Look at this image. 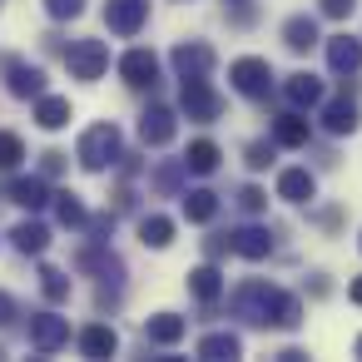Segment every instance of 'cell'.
I'll return each instance as SVG.
<instances>
[{
    "instance_id": "cell-1",
    "label": "cell",
    "mask_w": 362,
    "mask_h": 362,
    "mask_svg": "<svg viewBox=\"0 0 362 362\" xmlns=\"http://www.w3.org/2000/svg\"><path fill=\"white\" fill-rule=\"evenodd\" d=\"M75 159H80L90 174L110 169V164L119 159V129H115V124H90V129L80 134V149H75Z\"/></svg>"
},
{
    "instance_id": "cell-2",
    "label": "cell",
    "mask_w": 362,
    "mask_h": 362,
    "mask_svg": "<svg viewBox=\"0 0 362 362\" xmlns=\"http://www.w3.org/2000/svg\"><path fill=\"white\" fill-rule=\"evenodd\" d=\"M233 308H238V317H248V322H258V327H273L278 288H273V283H263V278H253V283H243V288H238Z\"/></svg>"
},
{
    "instance_id": "cell-3",
    "label": "cell",
    "mask_w": 362,
    "mask_h": 362,
    "mask_svg": "<svg viewBox=\"0 0 362 362\" xmlns=\"http://www.w3.org/2000/svg\"><path fill=\"white\" fill-rule=\"evenodd\" d=\"M228 80H233V90H238V95L263 100V95L273 90V65H268V60H258V55H243V60H233Z\"/></svg>"
},
{
    "instance_id": "cell-4",
    "label": "cell",
    "mask_w": 362,
    "mask_h": 362,
    "mask_svg": "<svg viewBox=\"0 0 362 362\" xmlns=\"http://www.w3.org/2000/svg\"><path fill=\"white\" fill-rule=\"evenodd\" d=\"M65 65H70L75 80H100L110 70V50H105V40H75L65 50Z\"/></svg>"
},
{
    "instance_id": "cell-5",
    "label": "cell",
    "mask_w": 362,
    "mask_h": 362,
    "mask_svg": "<svg viewBox=\"0 0 362 362\" xmlns=\"http://www.w3.org/2000/svg\"><path fill=\"white\" fill-rule=\"evenodd\" d=\"M144 21H149V0H105V25L115 30V35H139L144 30Z\"/></svg>"
},
{
    "instance_id": "cell-6",
    "label": "cell",
    "mask_w": 362,
    "mask_h": 362,
    "mask_svg": "<svg viewBox=\"0 0 362 362\" xmlns=\"http://www.w3.org/2000/svg\"><path fill=\"white\" fill-rule=\"evenodd\" d=\"M184 115L189 119H199V124H209V119H218L223 115V100L209 90V75H199V80H184Z\"/></svg>"
},
{
    "instance_id": "cell-7",
    "label": "cell",
    "mask_w": 362,
    "mask_h": 362,
    "mask_svg": "<svg viewBox=\"0 0 362 362\" xmlns=\"http://www.w3.org/2000/svg\"><path fill=\"white\" fill-rule=\"evenodd\" d=\"M174 134H179V119H174V110L154 105V110H144V115H139V139H144L149 149H164V144H174Z\"/></svg>"
},
{
    "instance_id": "cell-8",
    "label": "cell",
    "mask_w": 362,
    "mask_h": 362,
    "mask_svg": "<svg viewBox=\"0 0 362 362\" xmlns=\"http://www.w3.org/2000/svg\"><path fill=\"white\" fill-rule=\"evenodd\" d=\"M65 342H70V322H65V317H55V313L30 317V347H35V352L50 357V352H60Z\"/></svg>"
},
{
    "instance_id": "cell-9",
    "label": "cell",
    "mask_w": 362,
    "mask_h": 362,
    "mask_svg": "<svg viewBox=\"0 0 362 362\" xmlns=\"http://www.w3.org/2000/svg\"><path fill=\"white\" fill-rule=\"evenodd\" d=\"M119 75H124V85H134V90H154V85H159V60H154L149 50H129V55L119 60Z\"/></svg>"
},
{
    "instance_id": "cell-10",
    "label": "cell",
    "mask_w": 362,
    "mask_h": 362,
    "mask_svg": "<svg viewBox=\"0 0 362 362\" xmlns=\"http://www.w3.org/2000/svg\"><path fill=\"white\" fill-rule=\"evenodd\" d=\"M6 85H11V95H21V100H40V95H45L40 65H25V60H6Z\"/></svg>"
},
{
    "instance_id": "cell-11",
    "label": "cell",
    "mask_w": 362,
    "mask_h": 362,
    "mask_svg": "<svg viewBox=\"0 0 362 362\" xmlns=\"http://www.w3.org/2000/svg\"><path fill=\"white\" fill-rule=\"evenodd\" d=\"M174 70H179L184 80H199V75H209V70H214V50H209V45H199V40H189V45H179V50H174Z\"/></svg>"
},
{
    "instance_id": "cell-12",
    "label": "cell",
    "mask_w": 362,
    "mask_h": 362,
    "mask_svg": "<svg viewBox=\"0 0 362 362\" xmlns=\"http://www.w3.org/2000/svg\"><path fill=\"white\" fill-rule=\"evenodd\" d=\"M327 65H332L337 75H357V70H362V40L332 35V40H327Z\"/></svg>"
},
{
    "instance_id": "cell-13",
    "label": "cell",
    "mask_w": 362,
    "mask_h": 362,
    "mask_svg": "<svg viewBox=\"0 0 362 362\" xmlns=\"http://www.w3.org/2000/svg\"><path fill=\"white\" fill-rule=\"evenodd\" d=\"M184 332H189V322H184L179 313H159V317L144 322V337H149L154 347H174V342H184Z\"/></svg>"
},
{
    "instance_id": "cell-14",
    "label": "cell",
    "mask_w": 362,
    "mask_h": 362,
    "mask_svg": "<svg viewBox=\"0 0 362 362\" xmlns=\"http://www.w3.org/2000/svg\"><path fill=\"white\" fill-rule=\"evenodd\" d=\"M308 134H313V124H308L298 110L273 119V144H283V149H303V144H308Z\"/></svg>"
},
{
    "instance_id": "cell-15",
    "label": "cell",
    "mask_w": 362,
    "mask_h": 362,
    "mask_svg": "<svg viewBox=\"0 0 362 362\" xmlns=\"http://www.w3.org/2000/svg\"><path fill=\"white\" fill-rule=\"evenodd\" d=\"M313 194H317V184H313L308 169H283V174H278V199H288V204H308Z\"/></svg>"
},
{
    "instance_id": "cell-16",
    "label": "cell",
    "mask_w": 362,
    "mask_h": 362,
    "mask_svg": "<svg viewBox=\"0 0 362 362\" xmlns=\"http://www.w3.org/2000/svg\"><path fill=\"white\" fill-rule=\"evenodd\" d=\"M283 95H288L293 110H313V105H322V85H317L313 75H288Z\"/></svg>"
},
{
    "instance_id": "cell-17",
    "label": "cell",
    "mask_w": 362,
    "mask_h": 362,
    "mask_svg": "<svg viewBox=\"0 0 362 362\" xmlns=\"http://www.w3.org/2000/svg\"><path fill=\"white\" fill-rule=\"evenodd\" d=\"M228 238H233V253H238V258H253V263H258V258H268V248H273L268 228H253V223H248V228H238V233H228Z\"/></svg>"
},
{
    "instance_id": "cell-18",
    "label": "cell",
    "mask_w": 362,
    "mask_h": 362,
    "mask_svg": "<svg viewBox=\"0 0 362 362\" xmlns=\"http://www.w3.org/2000/svg\"><path fill=\"white\" fill-rule=\"evenodd\" d=\"M35 124H40V129H65V124H70V100L40 95V100H35Z\"/></svg>"
},
{
    "instance_id": "cell-19",
    "label": "cell",
    "mask_w": 362,
    "mask_h": 362,
    "mask_svg": "<svg viewBox=\"0 0 362 362\" xmlns=\"http://www.w3.org/2000/svg\"><path fill=\"white\" fill-rule=\"evenodd\" d=\"M322 124H327V134H352L357 129V105L352 100H327L322 105Z\"/></svg>"
},
{
    "instance_id": "cell-20",
    "label": "cell",
    "mask_w": 362,
    "mask_h": 362,
    "mask_svg": "<svg viewBox=\"0 0 362 362\" xmlns=\"http://www.w3.org/2000/svg\"><path fill=\"white\" fill-rule=\"evenodd\" d=\"M214 214H218V194L214 189H189L184 194V218L189 223H214Z\"/></svg>"
},
{
    "instance_id": "cell-21",
    "label": "cell",
    "mask_w": 362,
    "mask_h": 362,
    "mask_svg": "<svg viewBox=\"0 0 362 362\" xmlns=\"http://www.w3.org/2000/svg\"><path fill=\"white\" fill-rule=\"evenodd\" d=\"M283 40H288V50H298V55L313 50V45H317V21H313V16H293V21L283 25Z\"/></svg>"
},
{
    "instance_id": "cell-22",
    "label": "cell",
    "mask_w": 362,
    "mask_h": 362,
    "mask_svg": "<svg viewBox=\"0 0 362 362\" xmlns=\"http://www.w3.org/2000/svg\"><path fill=\"white\" fill-rule=\"evenodd\" d=\"M11 238H16V248H21V253H35V258H40V253H45V243H50V228H45V223H35V218H25V223H16V228H11Z\"/></svg>"
},
{
    "instance_id": "cell-23",
    "label": "cell",
    "mask_w": 362,
    "mask_h": 362,
    "mask_svg": "<svg viewBox=\"0 0 362 362\" xmlns=\"http://www.w3.org/2000/svg\"><path fill=\"white\" fill-rule=\"evenodd\" d=\"M189 293H194L199 303H214V298L223 293V273H218L214 263H204V268H194V273H189Z\"/></svg>"
},
{
    "instance_id": "cell-24",
    "label": "cell",
    "mask_w": 362,
    "mask_h": 362,
    "mask_svg": "<svg viewBox=\"0 0 362 362\" xmlns=\"http://www.w3.org/2000/svg\"><path fill=\"white\" fill-rule=\"evenodd\" d=\"M115 347H119V337H115V327H105V322H95V327L80 332V352H85V357H110Z\"/></svg>"
},
{
    "instance_id": "cell-25",
    "label": "cell",
    "mask_w": 362,
    "mask_h": 362,
    "mask_svg": "<svg viewBox=\"0 0 362 362\" xmlns=\"http://www.w3.org/2000/svg\"><path fill=\"white\" fill-rule=\"evenodd\" d=\"M11 204H21V209H45V204H50L45 179H16V184H11Z\"/></svg>"
},
{
    "instance_id": "cell-26",
    "label": "cell",
    "mask_w": 362,
    "mask_h": 362,
    "mask_svg": "<svg viewBox=\"0 0 362 362\" xmlns=\"http://www.w3.org/2000/svg\"><path fill=\"white\" fill-rule=\"evenodd\" d=\"M184 169H194V174H214V169H218V144H214V139H194L189 154H184Z\"/></svg>"
},
{
    "instance_id": "cell-27",
    "label": "cell",
    "mask_w": 362,
    "mask_h": 362,
    "mask_svg": "<svg viewBox=\"0 0 362 362\" xmlns=\"http://www.w3.org/2000/svg\"><path fill=\"white\" fill-rule=\"evenodd\" d=\"M139 238H144L149 248H169V243H174V218H164V214L139 218Z\"/></svg>"
},
{
    "instance_id": "cell-28",
    "label": "cell",
    "mask_w": 362,
    "mask_h": 362,
    "mask_svg": "<svg viewBox=\"0 0 362 362\" xmlns=\"http://www.w3.org/2000/svg\"><path fill=\"white\" fill-rule=\"evenodd\" d=\"M238 352H243V342L233 332H209L199 342V357H209V362H223V357H238Z\"/></svg>"
},
{
    "instance_id": "cell-29",
    "label": "cell",
    "mask_w": 362,
    "mask_h": 362,
    "mask_svg": "<svg viewBox=\"0 0 362 362\" xmlns=\"http://www.w3.org/2000/svg\"><path fill=\"white\" fill-rule=\"evenodd\" d=\"M55 218H60L65 228H85V223H90V214H85V204H80L75 194H55Z\"/></svg>"
},
{
    "instance_id": "cell-30",
    "label": "cell",
    "mask_w": 362,
    "mask_h": 362,
    "mask_svg": "<svg viewBox=\"0 0 362 362\" xmlns=\"http://www.w3.org/2000/svg\"><path fill=\"white\" fill-rule=\"evenodd\" d=\"M303 322V303L293 293H278V308H273V327H298Z\"/></svg>"
},
{
    "instance_id": "cell-31",
    "label": "cell",
    "mask_w": 362,
    "mask_h": 362,
    "mask_svg": "<svg viewBox=\"0 0 362 362\" xmlns=\"http://www.w3.org/2000/svg\"><path fill=\"white\" fill-rule=\"evenodd\" d=\"M40 288H45L50 303H65V298H70V278H65L60 268H40Z\"/></svg>"
},
{
    "instance_id": "cell-32",
    "label": "cell",
    "mask_w": 362,
    "mask_h": 362,
    "mask_svg": "<svg viewBox=\"0 0 362 362\" xmlns=\"http://www.w3.org/2000/svg\"><path fill=\"white\" fill-rule=\"evenodd\" d=\"M21 159H25V144H21V134L0 129V169H16Z\"/></svg>"
},
{
    "instance_id": "cell-33",
    "label": "cell",
    "mask_w": 362,
    "mask_h": 362,
    "mask_svg": "<svg viewBox=\"0 0 362 362\" xmlns=\"http://www.w3.org/2000/svg\"><path fill=\"white\" fill-rule=\"evenodd\" d=\"M45 11H50V21H75L85 11V0H45Z\"/></svg>"
},
{
    "instance_id": "cell-34",
    "label": "cell",
    "mask_w": 362,
    "mask_h": 362,
    "mask_svg": "<svg viewBox=\"0 0 362 362\" xmlns=\"http://www.w3.org/2000/svg\"><path fill=\"white\" fill-rule=\"evenodd\" d=\"M179 169H184V159H179V164H164V169L154 174V189H164V194L179 189Z\"/></svg>"
},
{
    "instance_id": "cell-35",
    "label": "cell",
    "mask_w": 362,
    "mask_h": 362,
    "mask_svg": "<svg viewBox=\"0 0 362 362\" xmlns=\"http://www.w3.org/2000/svg\"><path fill=\"white\" fill-rule=\"evenodd\" d=\"M352 11H357V0H322V16L327 21H347Z\"/></svg>"
},
{
    "instance_id": "cell-36",
    "label": "cell",
    "mask_w": 362,
    "mask_h": 362,
    "mask_svg": "<svg viewBox=\"0 0 362 362\" xmlns=\"http://www.w3.org/2000/svg\"><path fill=\"white\" fill-rule=\"evenodd\" d=\"M273 159V144H248V169H268Z\"/></svg>"
},
{
    "instance_id": "cell-37",
    "label": "cell",
    "mask_w": 362,
    "mask_h": 362,
    "mask_svg": "<svg viewBox=\"0 0 362 362\" xmlns=\"http://www.w3.org/2000/svg\"><path fill=\"white\" fill-rule=\"evenodd\" d=\"M238 204H243L248 214H263V204H268V194H263V189H243V194H238Z\"/></svg>"
},
{
    "instance_id": "cell-38",
    "label": "cell",
    "mask_w": 362,
    "mask_h": 362,
    "mask_svg": "<svg viewBox=\"0 0 362 362\" xmlns=\"http://www.w3.org/2000/svg\"><path fill=\"white\" fill-rule=\"evenodd\" d=\"M60 169H65V154H55V149H50V154H45V179H55Z\"/></svg>"
},
{
    "instance_id": "cell-39",
    "label": "cell",
    "mask_w": 362,
    "mask_h": 362,
    "mask_svg": "<svg viewBox=\"0 0 362 362\" xmlns=\"http://www.w3.org/2000/svg\"><path fill=\"white\" fill-rule=\"evenodd\" d=\"M11 317H16V303H11L6 293H0V322H11Z\"/></svg>"
},
{
    "instance_id": "cell-40",
    "label": "cell",
    "mask_w": 362,
    "mask_h": 362,
    "mask_svg": "<svg viewBox=\"0 0 362 362\" xmlns=\"http://www.w3.org/2000/svg\"><path fill=\"white\" fill-rule=\"evenodd\" d=\"M347 293H352V303L362 308V278H352V288H347Z\"/></svg>"
},
{
    "instance_id": "cell-41",
    "label": "cell",
    "mask_w": 362,
    "mask_h": 362,
    "mask_svg": "<svg viewBox=\"0 0 362 362\" xmlns=\"http://www.w3.org/2000/svg\"><path fill=\"white\" fill-rule=\"evenodd\" d=\"M357 357H362V337H357Z\"/></svg>"
}]
</instances>
